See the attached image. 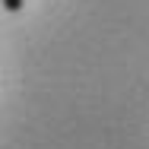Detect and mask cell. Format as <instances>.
<instances>
[{
  "label": "cell",
  "instance_id": "6da1fadb",
  "mask_svg": "<svg viewBox=\"0 0 149 149\" xmlns=\"http://www.w3.org/2000/svg\"><path fill=\"white\" fill-rule=\"evenodd\" d=\"M22 6H26V0H3V10L6 13H19Z\"/></svg>",
  "mask_w": 149,
  "mask_h": 149
}]
</instances>
